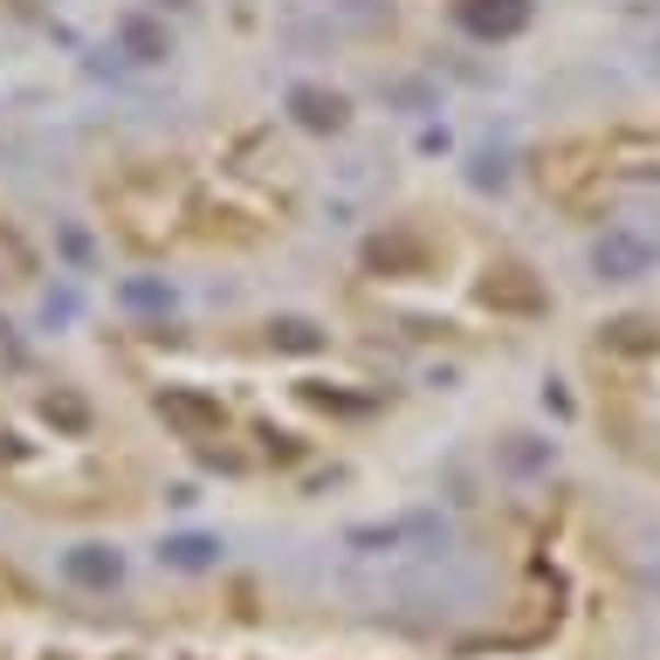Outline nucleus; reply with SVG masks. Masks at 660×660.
<instances>
[{
    "label": "nucleus",
    "instance_id": "nucleus-3",
    "mask_svg": "<svg viewBox=\"0 0 660 660\" xmlns=\"http://www.w3.org/2000/svg\"><path fill=\"white\" fill-rule=\"evenodd\" d=\"M296 117L310 124V132H338L344 104H338V96H323V90H296Z\"/></svg>",
    "mask_w": 660,
    "mask_h": 660
},
{
    "label": "nucleus",
    "instance_id": "nucleus-6",
    "mask_svg": "<svg viewBox=\"0 0 660 660\" xmlns=\"http://www.w3.org/2000/svg\"><path fill=\"white\" fill-rule=\"evenodd\" d=\"M124 42H132V48H138V56H145V62H151V56H166V42H159V35H151V29H145V21H132V29H124Z\"/></svg>",
    "mask_w": 660,
    "mask_h": 660
},
{
    "label": "nucleus",
    "instance_id": "nucleus-5",
    "mask_svg": "<svg viewBox=\"0 0 660 660\" xmlns=\"http://www.w3.org/2000/svg\"><path fill=\"white\" fill-rule=\"evenodd\" d=\"M166 557H172V565H207L214 544L207 537H180V544H166Z\"/></svg>",
    "mask_w": 660,
    "mask_h": 660
},
{
    "label": "nucleus",
    "instance_id": "nucleus-4",
    "mask_svg": "<svg viewBox=\"0 0 660 660\" xmlns=\"http://www.w3.org/2000/svg\"><path fill=\"white\" fill-rule=\"evenodd\" d=\"M69 578H76V585H117V557L111 550H76L69 557Z\"/></svg>",
    "mask_w": 660,
    "mask_h": 660
},
{
    "label": "nucleus",
    "instance_id": "nucleus-1",
    "mask_svg": "<svg viewBox=\"0 0 660 660\" xmlns=\"http://www.w3.org/2000/svg\"><path fill=\"white\" fill-rule=\"evenodd\" d=\"M523 0H475V8H462V21L475 35H510V29H523Z\"/></svg>",
    "mask_w": 660,
    "mask_h": 660
},
{
    "label": "nucleus",
    "instance_id": "nucleus-2",
    "mask_svg": "<svg viewBox=\"0 0 660 660\" xmlns=\"http://www.w3.org/2000/svg\"><path fill=\"white\" fill-rule=\"evenodd\" d=\"M159 413H166V420H180V426H193V434H214V426H220V406L193 399V392H166V399H159Z\"/></svg>",
    "mask_w": 660,
    "mask_h": 660
}]
</instances>
